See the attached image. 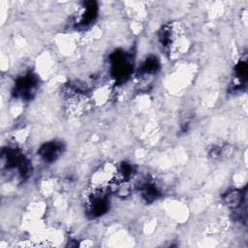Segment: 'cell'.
<instances>
[{
	"instance_id": "277c9868",
	"label": "cell",
	"mask_w": 248,
	"mask_h": 248,
	"mask_svg": "<svg viewBox=\"0 0 248 248\" xmlns=\"http://www.w3.org/2000/svg\"><path fill=\"white\" fill-rule=\"evenodd\" d=\"M63 151V144L58 141H49L41 146L38 153L46 162L55 161Z\"/></svg>"
},
{
	"instance_id": "5b68a950",
	"label": "cell",
	"mask_w": 248,
	"mask_h": 248,
	"mask_svg": "<svg viewBox=\"0 0 248 248\" xmlns=\"http://www.w3.org/2000/svg\"><path fill=\"white\" fill-rule=\"evenodd\" d=\"M97 13H98V7H97L96 2H94V1L85 2L78 23L82 26L92 23L97 16Z\"/></svg>"
},
{
	"instance_id": "8992f818",
	"label": "cell",
	"mask_w": 248,
	"mask_h": 248,
	"mask_svg": "<svg viewBox=\"0 0 248 248\" xmlns=\"http://www.w3.org/2000/svg\"><path fill=\"white\" fill-rule=\"evenodd\" d=\"M244 195L245 194H243L241 190H237V189L231 190L224 195L223 201L225 204L230 208L236 209V208H239L242 202H244Z\"/></svg>"
},
{
	"instance_id": "7a4b0ae2",
	"label": "cell",
	"mask_w": 248,
	"mask_h": 248,
	"mask_svg": "<svg viewBox=\"0 0 248 248\" xmlns=\"http://www.w3.org/2000/svg\"><path fill=\"white\" fill-rule=\"evenodd\" d=\"M37 83L38 79L33 74H26L25 76L17 78L15 85L14 94L16 97H20L25 100L31 99L35 92Z\"/></svg>"
},
{
	"instance_id": "9c48e42d",
	"label": "cell",
	"mask_w": 248,
	"mask_h": 248,
	"mask_svg": "<svg viewBox=\"0 0 248 248\" xmlns=\"http://www.w3.org/2000/svg\"><path fill=\"white\" fill-rule=\"evenodd\" d=\"M120 175H121V178L126 181L130 178H132L134 176V173H135V170H134V167L127 163V162H122L121 165H120Z\"/></svg>"
},
{
	"instance_id": "ba28073f",
	"label": "cell",
	"mask_w": 248,
	"mask_h": 248,
	"mask_svg": "<svg viewBox=\"0 0 248 248\" xmlns=\"http://www.w3.org/2000/svg\"><path fill=\"white\" fill-rule=\"evenodd\" d=\"M159 67H160V64H159L158 59L154 56H149L143 62V64L140 68V73L143 75H151V74L156 73L158 71Z\"/></svg>"
},
{
	"instance_id": "30bf717a",
	"label": "cell",
	"mask_w": 248,
	"mask_h": 248,
	"mask_svg": "<svg viewBox=\"0 0 248 248\" xmlns=\"http://www.w3.org/2000/svg\"><path fill=\"white\" fill-rule=\"evenodd\" d=\"M160 42L164 46H169L170 45V39H171V32L170 28L169 26H165L161 29L159 34Z\"/></svg>"
},
{
	"instance_id": "3957f363",
	"label": "cell",
	"mask_w": 248,
	"mask_h": 248,
	"mask_svg": "<svg viewBox=\"0 0 248 248\" xmlns=\"http://www.w3.org/2000/svg\"><path fill=\"white\" fill-rule=\"evenodd\" d=\"M108 209V202L107 197L101 192L93 194L89 202V214L92 217H100L105 214Z\"/></svg>"
},
{
	"instance_id": "52a82bcc",
	"label": "cell",
	"mask_w": 248,
	"mask_h": 248,
	"mask_svg": "<svg viewBox=\"0 0 248 248\" xmlns=\"http://www.w3.org/2000/svg\"><path fill=\"white\" fill-rule=\"evenodd\" d=\"M140 190L141 192L142 198L148 202H154L160 196V191L158 187L151 181L142 182L140 186Z\"/></svg>"
},
{
	"instance_id": "6da1fadb",
	"label": "cell",
	"mask_w": 248,
	"mask_h": 248,
	"mask_svg": "<svg viewBox=\"0 0 248 248\" xmlns=\"http://www.w3.org/2000/svg\"><path fill=\"white\" fill-rule=\"evenodd\" d=\"M110 60L112 64V77L119 81L125 80L132 72V64L127 54L123 51H116L111 54Z\"/></svg>"
}]
</instances>
